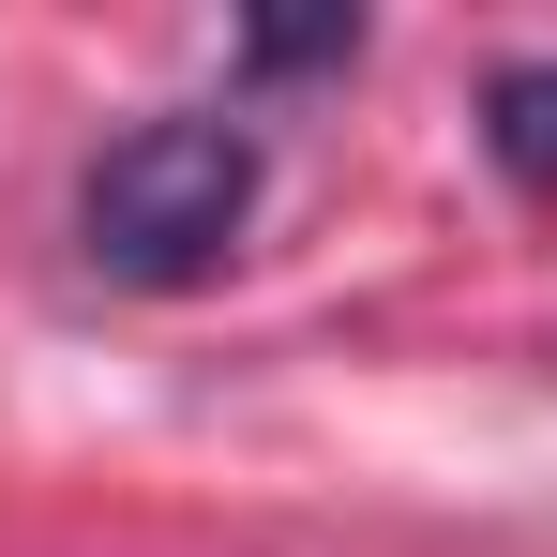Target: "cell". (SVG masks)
Instances as JSON below:
<instances>
[{"mask_svg": "<svg viewBox=\"0 0 557 557\" xmlns=\"http://www.w3.org/2000/svg\"><path fill=\"white\" fill-rule=\"evenodd\" d=\"M482 151H497V182L557 196V61H497L482 76Z\"/></svg>", "mask_w": 557, "mask_h": 557, "instance_id": "7a4b0ae2", "label": "cell"}, {"mask_svg": "<svg viewBox=\"0 0 557 557\" xmlns=\"http://www.w3.org/2000/svg\"><path fill=\"white\" fill-rule=\"evenodd\" d=\"M332 61H362V15H272V30H242V76H332Z\"/></svg>", "mask_w": 557, "mask_h": 557, "instance_id": "3957f363", "label": "cell"}, {"mask_svg": "<svg viewBox=\"0 0 557 557\" xmlns=\"http://www.w3.org/2000/svg\"><path fill=\"white\" fill-rule=\"evenodd\" d=\"M242 226H257V136L211 121V106H166V121L106 136L91 182H76V257L106 286H136V301L211 286L242 257Z\"/></svg>", "mask_w": 557, "mask_h": 557, "instance_id": "6da1fadb", "label": "cell"}]
</instances>
